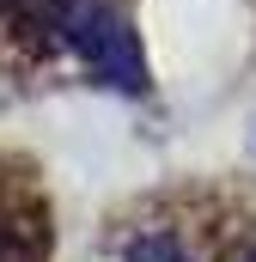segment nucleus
<instances>
[{"label":"nucleus","mask_w":256,"mask_h":262,"mask_svg":"<svg viewBox=\"0 0 256 262\" xmlns=\"http://www.w3.org/2000/svg\"><path fill=\"white\" fill-rule=\"evenodd\" d=\"M73 0H0V18L18 31H61V12Z\"/></svg>","instance_id":"2"},{"label":"nucleus","mask_w":256,"mask_h":262,"mask_svg":"<svg viewBox=\"0 0 256 262\" xmlns=\"http://www.w3.org/2000/svg\"><path fill=\"white\" fill-rule=\"evenodd\" d=\"M122 262H189V250L177 244V232L153 226V232H140V238L122 250Z\"/></svg>","instance_id":"3"},{"label":"nucleus","mask_w":256,"mask_h":262,"mask_svg":"<svg viewBox=\"0 0 256 262\" xmlns=\"http://www.w3.org/2000/svg\"><path fill=\"white\" fill-rule=\"evenodd\" d=\"M61 43L116 92H146V61L116 0H73L61 12Z\"/></svg>","instance_id":"1"},{"label":"nucleus","mask_w":256,"mask_h":262,"mask_svg":"<svg viewBox=\"0 0 256 262\" xmlns=\"http://www.w3.org/2000/svg\"><path fill=\"white\" fill-rule=\"evenodd\" d=\"M0 262H12V244H6V232H0Z\"/></svg>","instance_id":"4"}]
</instances>
